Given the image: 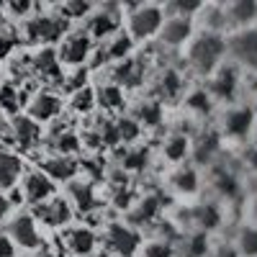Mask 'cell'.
<instances>
[{
	"instance_id": "6da1fadb",
	"label": "cell",
	"mask_w": 257,
	"mask_h": 257,
	"mask_svg": "<svg viewBox=\"0 0 257 257\" xmlns=\"http://www.w3.org/2000/svg\"><path fill=\"white\" fill-rule=\"evenodd\" d=\"M226 54V41L221 34H211V31H201L190 39L188 47V62L190 67L201 72V75H213L221 67V59Z\"/></svg>"
},
{
	"instance_id": "7a4b0ae2",
	"label": "cell",
	"mask_w": 257,
	"mask_h": 257,
	"mask_svg": "<svg viewBox=\"0 0 257 257\" xmlns=\"http://www.w3.org/2000/svg\"><path fill=\"white\" fill-rule=\"evenodd\" d=\"M165 24V8L155 3H144L132 8V13L126 16V36L132 41H147L160 36V29Z\"/></svg>"
},
{
	"instance_id": "3957f363",
	"label": "cell",
	"mask_w": 257,
	"mask_h": 257,
	"mask_svg": "<svg viewBox=\"0 0 257 257\" xmlns=\"http://www.w3.org/2000/svg\"><path fill=\"white\" fill-rule=\"evenodd\" d=\"M226 54L239 67L257 70V26L234 31V36L226 41Z\"/></svg>"
},
{
	"instance_id": "277c9868",
	"label": "cell",
	"mask_w": 257,
	"mask_h": 257,
	"mask_svg": "<svg viewBox=\"0 0 257 257\" xmlns=\"http://www.w3.org/2000/svg\"><path fill=\"white\" fill-rule=\"evenodd\" d=\"M103 247L108 254L134 257L137 249H139V234L126 224H111L103 234Z\"/></svg>"
},
{
	"instance_id": "5b68a950",
	"label": "cell",
	"mask_w": 257,
	"mask_h": 257,
	"mask_svg": "<svg viewBox=\"0 0 257 257\" xmlns=\"http://www.w3.org/2000/svg\"><path fill=\"white\" fill-rule=\"evenodd\" d=\"M62 244L75 257H90L95 249H100V237L85 224H70L62 234Z\"/></svg>"
},
{
	"instance_id": "8992f818",
	"label": "cell",
	"mask_w": 257,
	"mask_h": 257,
	"mask_svg": "<svg viewBox=\"0 0 257 257\" xmlns=\"http://www.w3.org/2000/svg\"><path fill=\"white\" fill-rule=\"evenodd\" d=\"M8 237L16 247H24V249H39V244H41L39 224L29 213H18V216H13L8 221Z\"/></svg>"
},
{
	"instance_id": "52a82bcc",
	"label": "cell",
	"mask_w": 257,
	"mask_h": 257,
	"mask_svg": "<svg viewBox=\"0 0 257 257\" xmlns=\"http://www.w3.org/2000/svg\"><path fill=\"white\" fill-rule=\"evenodd\" d=\"M34 219H36V224H44L52 229H62V226L67 229L72 224V206L62 198H49L36 206Z\"/></svg>"
},
{
	"instance_id": "ba28073f",
	"label": "cell",
	"mask_w": 257,
	"mask_h": 257,
	"mask_svg": "<svg viewBox=\"0 0 257 257\" xmlns=\"http://www.w3.org/2000/svg\"><path fill=\"white\" fill-rule=\"evenodd\" d=\"M21 190H24V198L29 203H44L54 196V180L44 173V170H34V173L24 175L21 180Z\"/></svg>"
},
{
	"instance_id": "9c48e42d",
	"label": "cell",
	"mask_w": 257,
	"mask_h": 257,
	"mask_svg": "<svg viewBox=\"0 0 257 257\" xmlns=\"http://www.w3.org/2000/svg\"><path fill=\"white\" fill-rule=\"evenodd\" d=\"M196 36V26L193 18H180V16H165V24L160 29V39L167 47H180L185 41Z\"/></svg>"
},
{
	"instance_id": "30bf717a",
	"label": "cell",
	"mask_w": 257,
	"mask_h": 257,
	"mask_svg": "<svg viewBox=\"0 0 257 257\" xmlns=\"http://www.w3.org/2000/svg\"><path fill=\"white\" fill-rule=\"evenodd\" d=\"M90 49H93V39L88 34H70V36H64L62 47H59V62L77 67V64H82L90 57Z\"/></svg>"
},
{
	"instance_id": "8fae6325",
	"label": "cell",
	"mask_w": 257,
	"mask_h": 257,
	"mask_svg": "<svg viewBox=\"0 0 257 257\" xmlns=\"http://www.w3.org/2000/svg\"><path fill=\"white\" fill-rule=\"evenodd\" d=\"M237 88H239V72L234 64H221V67L211 75V85L208 90L213 98L219 100H231L237 95Z\"/></svg>"
},
{
	"instance_id": "7c38bea8",
	"label": "cell",
	"mask_w": 257,
	"mask_h": 257,
	"mask_svg": "<svg viewBox=\"0 0 257 257\" xmlns=\"http://www.w3.org/2000/svg\"><path fill=\"white\" fill-rule=\"evenodd\" d=\"M224 16H226V24L237 31L252 29L257 24V3L254 0H234L224 8Z\"/></svg>"
},
{
	"instance_id": "4fadbf2b",
	"label": "cell",
	"mask_w": 257,
	"mask_h": 257,
	"mask_svg": "<svg viewBox=\"0 0 257 257\" xmlns=\"http://www.w3.org/2000/svg\"><path fill=\"white\" fill-rule=\"evenodd\" d=\"M62 34H64V24L59 18H34V21H29L31 41H44V44H49V41H57Z\"/></svg>"
},
{
	"instance_id": "5bb4252c",
	"label": "cell",
	"mask_w": 257,
	"mask_h": 257,
	"mask_svg": "<svg viewBox=\"0 0 257 257\" xmlns=\"http://www.w3.org/2000/svg\"><path fill=\"white\" fill-rule=\"evenodd\" d=\"M62 111V103L54 93H36L31 98V105H29V113L34 121H52L57 113Z\"/></svg>"
},
{
	"instance_id": "9a60e30c",
	"label": "cell",
	"mask_w": 257,
	"mask_h": 257,
	"mask_svg": "<svg viewBox=\"0 0 257 257\" xmlns=\"http://www.w3.org/2000/svg\"><path fill=\"white\" fill-rule=\"evenodd\" d=\"M44 173L52 180H67L72 183V178L77 175V162L72 157H64V155H54L44 160Z\"/></svg>"
},
{
	"instance_id": "2e32d148",
	"label": "cell",
	"mask_w": 257,
	"mask_h": 257,
	"mask_svg": "<svg viewBox=\"0 0 257 257\" xmlns=\"http://www.w3.org/2000/svg\"><path fill=\"white\" fill-rule=\"evenodd\" d=\"M252 126V111L249 108H239V105H234V108L224 116V128L231 134V137H244Z\"/></svg>"
},
{
	"instance_id": "e0dca14e",
	"label": "cell",
	"mask_w": 257,
	"mask_h": 257,
	"mask_svg": "<svg viewBox=\"0 0 257 257\" xmlns=\"http://www.w3.org/2000/svg\"><path fill=\"white\" fill-rule=\"evenodd\" d=\"M234 249H237L239 257H257V226L254 224H247V226L237 229Z\"/></svg>"
},
{
	"instance_id": "ac0fdd59",
	"label": "cell",
	"mask_w": 257,
	"mask_h": 257,
	"mask_svg": "<svg viewBox=\"0 0 257 257\" xmlns=\"http://www.w3.org/2000/svg\"><path fill=\"white\" fill-rule=\"evenodd\" d=\"M118 29V21L113 16H108L105 11H95L90 16V24H88V36L90 39H103V36H111Z\"/></svg>"
},
{
	"instance_id": "d6986e66",
	"label": "cell",
	"mask_w": 257,
	"mask_h": 257,
	"mask_svg": "<svg viewBox=\"0 0 257 257\" xmlns=\"http://www.w3.org/2000/svg\"><path fill=\"white\" fill-rule=\"evenodd\" d=\"M21 160L11 152H0V188H11L21 178Z\"/></svg>"
},
{
	"instance_id": "ffe728a7",
	"label": "cell",
	"mask_w": 257,
	"mask_h": 257,
	"mask_svg": "<svg viewBox=\"0 0 257 257\" xmlns=\"http://www.w3.org/2000/svg\"><path fill=\"white\" fill-rule=\"evenodd\" d=\"M67 190H70V201L75 203L72 208H77V211H90V208H93V203H95V193H93V185H90V183L72 180Z\"/></svg>"
},
{
	"instance_id": "44dd1931",
	"label": "cell",
	"mask_w": 257,
	"mask_h": 257,
	"mask_svg": "<svg viewBox=\"0 0 257 257\" xmlns=\"http://www.w3.org/2000/svg\"><path fill=\"white\" fill-rule=\"evenodd\" d=\"M13 137H16V142L21 144V147H31L36 139H39V123L29 116H21V118H16L13 121Z\"/></svg>"
},
{
	"instance_id": "7402d4cb",
	"label": "cell",
	"mask_w": 257,
	"mask_h": 257,
	"mask_svg": "<svg viewBox=\"0 0 257 257\" xmlns=\"http://www.w3.org/2000/svg\"><path fill=\"white\" fill-rule=\"evenodd\" d=\"M144 75V67H142V62L137 59H123L118 62V67H116V82L113 85H137Z\"/></svg>"
},
{
	"instance_id": "603a6c76",
	"label": "cell",
	"mask_w": 257,
	"mask_h": 257,
	"mask_svg": "<svg viewBox=\"0 0 257 257\" xmlns=\"http://www.w3.org/2000/svg\"><path fill=\"white\" fill-rule=\"evenodd\" d=\"M196 185H198V178H196V173H193L190 167H183V170H178V173H175V188L178 190L193 193V190H196Z\"/></svg>"
},
{
	"instance_id": "cb8c5ba5",
	"label": "cell",
	"mask_w": 257,
	"mask_h": 257,
	"mask_svg": "<svg viewBox=\"0 0 257 257\" xmlns=\"http://www.w3.org/2000/svg\"><path fill=\"white\" fill-rule=\"evenodd\" d=\"M93 103H95V93H93V88H88V85H85V88H77V90H75V95H72V105H75L77 111H88Z\"/></svg>"
},
{
	"instance_id": "d4e9b609",
	"label": "cell",
	"mask_w": 257,
	"mask_h": 257,
	"mask_svg": "<svg viewBox=\"0 0 257 257\" xmlns=\"http://www.w3.org/2000/svg\"><path fill=\"white\" fill-rule=\"evenodd\" d=\"M185 257H203L208 249H206V237L203 234H190V239L185 242Z\"/></svg>"
},
{
	"instance_id": "484cf974",
	"label": "cell",
	"mask_w": 257,
	"mask_h": 257,
	"mask_svg": "<svg viewBox=\"0 0 257 257\" xmlns=\"http://www.w3.org/2000/svg\"><path fill=\"white\" fill-rule=\"evenodd\" d=\"M57 155H64V157H70V152H75V149H77V137L75 134H59L57 139Z\"/></svg>"
},
{
	"instance_id": "4316f807",
	"label": "cell",
	"mask_w": 257,
	"mask_h": 257,
	"mask_svg": "<svg viewBox=\"0 0 257 257\" xmlns=\"http://www.w3.org/2000/svg\"><path fill=\"white\" fill-rule=\"evenodd\" d=\"M185 149H188V142L183 137H173V139L167 142V157L173 160V162H178L185 155Z\"/></svg>"
},
{
	"instance_id": "83f0119b",
	"label": "cell",
	"mask_w": 257,
	"mask_h": 257,
	"mask_svg": "<svg viewBox=\"0 0 257 257\" xmlns=\"http://www.w3.org/2000/svg\"><path fill=\"white\" fill-rule=\"evenodd\" d=\"M152 213H157V198H147L139 203V208H134V219L147 221V219H152Z\"/></svg>"
},
{
	"instance_id": "f1b7e54d",
	"label": "cell",
	"mask_w": 257,
	"mask_h": 257,
	"mask_svg": "<svg viewBox=\"0 0 257 257\" xmlns=\"http://www.w3.org/2000/svg\"><path fill=\"white\" fill-rule=\"evenodd\" d=\"M173 247L165 244V242H149L144 247V257H173Z\"/></svg>"
},
{
	"instance_id": "f546056e",
	"label": "cell",
	"mask_w": 257,
	"mask_h": 257,
	"mask_svg": "<svg viewBox=\"0 0 257 257\" xmlns=\"http://www.w3.org/2000/svg\"><path fill=\"white\" fill-rule=\"evenodd\" d=\"M62 11L67 13V18H80V16H90L93 6H88V3H67Z\"/></svg>"
},
{
	"instance_id": "4dcf8cb0",
	"label": "cell",
	"mask_w": 257,
	"mask_h": 257,
	"mask_svg": "<svg viewBox=\"0 0 257 257\" xmlns=\"http://www.w3.org/2000/svg\"><path fill=\"white\" fill-rule=\"evenodd\" d=\"M0 105H3V108H16V90L11 88V85H3V88H0Z\"/></svg>"
},
{
	"instance_id": "1f68e13d",
	"label": "cell",
	"mask_w": 257,
	"mask_h": 257,
	"mask_svg": "<svg viewBox=\"0 0 257 257\" xmlns=\"http://www.w3.org/2000/svg\"><path fill=\"white\" fill-rule=\"evenodd\" d=\"M0 257H16V244L8 234H0Z\"/></svg>"
},
{
	"instance_id": "d6a6232c",
	"label": "cell",
	"mask_w": 257,
	"mask_h": 257,
	"mask_svg": "<svg viewBox=\"0 0 257 257\" xmlns=\"http://www.w3.org/2000/svg\"><path fill=\"white\" fill-rule=\"evenodd\" d=\"M211 257H239V254H237V249H234V244H219L211 252Z\"/></svg>"
},
{
	"instance_id": "836d02e7",
	"label": "cell",
	"mask_w": 257,
	"mask_h": 257,
	"mask_svg": "<svg viewBox=\"0 0 257 257\" xmlns=\"http://www.w3.org/2000/svg\"><path fill=\"white\" fill-rule=\"evenodd\" d=\"M11 47H13L11 36H3V34H0V57H6V54L11 52Z\"/></svg>"
},
{
	"instance_id": "e575fe53",
	"label": "cell",
	"mask_w": 257,
	"mask_h": 257,
	"mask_svg": "<svg viewBox=\"0 0 257 257\" xmlns=\"http://www.w3.org/2000/svg\"><path fill=\"white\" fill-rule=\"evenodd\" d=\"M8 211H11V201L3 196V193H0V221L8 216Z\"/></svg>"
},
{
	"instance_id": "d590c367",
	"label": "cell",
	"mask_w": 257,
	"mask_h": 257,
	"mask_svg": "<svg viewBox=\"0 0 257 257\" xmlns=\"http://www.w3.org/2000/svg\"><path fill=\"white\" fill-rule=\"evenodd\" d=\"M247 165H252V167L257 170V147H254L252 152H249V157H247Z\"/></svg>"
},
{
	"instance_id": "8d00e7d4",
	"label": "cell",
	"mask_w": 257,
	"mask_h": 257,
	"mask_svg": "<svg viewBox=\"0 0 257 257\" xmlns=\"http://www.w3.org/2000/svg\"><path fill=\"white\" fill-rule=\"evenodd\" d=\"M39 257H62L59 252H54V249H41L39 252Z\"/></svg>"
},
{
	"instance_id": "74e56055",
	"label": "cell",
	"mask_w": 257,
	"mask_h": 257,
	"mask_svg": "<svg viewBox=\"0 0 257 257\" xmlns=\"http://www.w3.org/2000/svg\"><path fill=\"white\" fill-rule=\"evenodd\" d=\"M249 213H252V221H254V226H257V198L252 201V206H249Z\"/></svg>"
}]
</instances>
